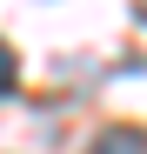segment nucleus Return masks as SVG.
<instances>
[{
  "label": "nucleus",
  "instance_id": "f257e3e1",
  "mask_svg": "<svg viewBox=\"0 0 147 154\" xmlns=\"http://www.w3.org/2000/svg\"><path fill=\"white\" fill-rule=\"evenodd\" d=\"M87 154H147V134L140 127H107V134H94Z\"/></svg>",
  "mask_w": 147,
  "mask_h": 154
},
{
  "label": "nucleus",
  "instance_id": "f03ea898",
  "mask_svg": "<svg viewBox=\"0 0 147 154\" xmlns=\"http://www.w3.org/2000/svg\"><path fill=\"white\" fill-rule=\"evenodd\" d=\"M14 87H20V67H14V47L0 40V94H14Z\"/></svg>",
  "mask_w": 147,
  "mask_h": 154
},
{
  "label": "nucleus",
  "instance_id": "7ed1b4c3",
  "mask_svg": "<svg viewBox=\"0 0 147 154\" xmlns=\"http://www.w3.org/2000/svg\"><path fill=\"white\" fill-rule=\"evenodd\" d=\"M140 7H147V0H140Z\"/></svg>",
  "mask_w": 147,
  "mask_h": 154
}]
</instances>
